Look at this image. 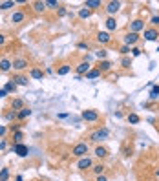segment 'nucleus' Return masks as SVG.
Masks as SVG:
<instances>
[{
    "label": "nucleus",
    "instance_id": "nucleus-28",
    "mask_svg": "<svg viewBox=\"0 0 159 181\" xmlns=\"http://www.w3.org/2000/svg\"><path fill=\"white\" fill-rule=\"evenodd\" d=\"M128 121H130L132 124H137L141 119H139V115H137V114H130V115H128Z\"/></svg>",
    "mask_w": 159,
    "mask_h": 181
},
{
    "label": "nucleus",
    "instance_id": "nucleus-12",
    "mask_svg": "<svg viewBox=\"0 0 159 181\" xmlns=\"http://www.w3.org/2000/svg\"><path fill=\"white\" fill-rule=\"evenodd\" d=\"M13 68L15 70H24V68H28V60L26 59H17V60H13Z\"/></svg>",
    "mask_w": 159,
    "mask_h": 181
},
{
    "label": "nucleus",
    "instance_id": "nucleus-20",
    "mask_svg": "<svg viewBox=\"0 0 159 181\" xmlns=\"http://www.w3.org/2000/svg\"><path fill=\"white\" fill-rule=\"evenodd\" d=\"M106 28H108V31H113V29H115V28H117L115 18H112V17H110V18L106 20Z\"/></svg>",
    "mask_w": 159,
    "mask_h": 181
},
{
    "label": "nucleus",
    "instance_id": "nucleus-17",
    "mask_svg": "<svg viewBox=\"0 0 159 181\" xmlns=\"http://www.w3.org/2000/svg\"><path fill=\"white\" fill-rule=\"evenodd\" d=\"M29 115H31V110H29V108H22V110L18 112V119H20V121H24V119L29 117Z\"/></svg>",
    "mask_w": 159,
    "mask_h": 181
},
{
    "label": "nucleus",
    "instance_id": "nucleus-10",
    "mask_svg": "<svg viewBox=\"0 0 159 181\" xmlns=\"http://www.w3.org/2000/svg\"><path fill=\"white\" fill-rule=\"evenodd\" d=\"M119 8H121V2H108L106 11H108V15H113V13L119 11Z\"/></svg>",
    "mask_w": 159,
    "mask_h": 181
},
{
    "label": "nucleus",
    "instance_id": "nucleus-1",
    "mask_svg": "<svg viewBox=\"0 0 159 181\" xmlns=\"http://www.w3.org/2000/svg\"><path fill=\"white\" fill-rule=\"evenodd\" d=\"M72 154H73L75 157H84V155L88 154V145H86V143H77V145L73 146Z\"/></svg>",
    "mask_w": 159,
    "mask_h": 181
},
{
    "label": "nucleus",
    "instance_id": "nucleus-6",
    "mask_svg": "<svg viewBox=\"0 0 159 181\" xmlns=\"http://www.w3.org/2000/svg\"><path fill=\"white\" fill-rule=\"evenodd\" d=\"M24 18H26L24 11H15L11 15V22H13V24H20V22H24Z\"/></svg>",
    "mask_w": 159,
    "mask_h": 181
},
{
    "label": "nucleus",
    "instance_id": "nucleus-47",
    "mask_svg": "<svg viewBox=\"0 0 159 181\" xmlns=\"http://www.w3.org/2000/svg\"><path fill=\"white\" fill-rule=\"evenodd\" d=\"M15 181H24V179H22V176H17V179Z\"/></svg>",
    "mask_w": 159,
    "mask_h": 181
},
{
    "label": "nucleus",
    "instance_id": "nucleus-16",
    "mask_svg": "<svg viewBox=\"0 0 159 181\" xmlns=\"http://www.w3.org/2000/svg\"><path fill=\"white\" fill-rule=\"evenodd\" d=\"M11 108L13 110H22V108H24V101H22V99H13L11 101Z\"/></svg>",
    "mask_w": 159,
    "mask_h": 181
},
{
    "label": "nucleus",
    "instance_id": "nucleus-2",
    "mask_svg": "<svg viewBox=\"0 0 159 181\" xmlns=\"http://www.w3.org/2000/svg\"><path fill=\"white\" fill-rule=\"evenodd\" d=\"M106 137H108V130H106V128L95 130V132L92 133V141H95V143H99V141H104Z\"/></svg>",
    "mask_w": 159,
    "mask_h": 181
},
{
    "label": "nucleus",
    "instance_id": "nucleus-37",
    "mask_svg": "<svg viewBox=\"0 0 159 181\" xmlns=\"http://www.w3.org/2000/svg\"><path fill=\"white\" fill-rule=\"evenodd\" d=\"M46 6H48V8H59V4L55 2V0H48V2H46Z\"/></svg>",
    "mask_w": 159,
    "mask_h": 181
},
{
    "label": "nucleus",
    "instance_id": "nucleus-19",
    "mask_svg": "<svg viewBox=\"0 0 159 181\" xmlns=\"http://www.w3.org/2000/svg\"><path fill=\"white\" fill-rule=\"evenodd\" d=\"M95 155L102 159V157H106V155H108V150H106L104 146H97V148H95Z\"/></svg>",
    "mask_w": 159,
    "mask_h": 181
},
{
    "label": "nucleus",
    "instance_id": "nucleus-14",
    "mask_svg": "<svg viewBox=\"0 0 159 181\" xmlns=\"http://www.w3.org/2000/svg\"><path fill=\"white\" fill-rule=\"evenodd\" d=\"M157 37H159V31L157 29H146L145 31V38L146 40H155Z\"/></svg>",
    "mask_w": 159,
    "mask_h": 181
},
{
    "label": "nucleus",
    "instance_id": "nucleus-46",
    "mask_svg": "<svg viewBox=\"0 0 159 181\" xmlns=\"http://www.w3.org/2000/svg\"><path fill=\"white\" fill-rule=\"evenodd\" d=\"M97 181H108V179H106L104 176H97Z\"/></svg>",
    "mask_w": 159,
    "mask_h": 181
},
{
    "label": "nucleus",
    "instance_id": "nucleus-45",
    "mask_svg": "<svg viewBox=\"0 0 159 181\" xmlns=\"http://www.w3.org/2000/svg\"><path fill=\"white\" fill-rule=\"evenodd\" d=\"M4 42H6V37H4L2 33H0V46H2V44H4Z\"/></svg>",
    "mask_w": 159,
    "mask_h": 181
},
{
    "label": "nucleus",
    "instance_id": "nucleus-36",
    "mask_svg": "<svg viewBox=\"0 0 159 181\" xmlns=\"http://www.w3.org/2000/svg\"><path fill=\"white\" fill-rule=\"evenodd\" d=\"M130 51H132V50H130V46H126V44H124V46L121 48V53H123V55H128Z\"/></svg>",
    "mask_w": 159,
    "mask_h": 181
},
{
    "label": "nucleus",
    "instance_id": "nucleus-43",
    "mask_svg": "<svg viewBox=\"0 0 159 181\" xmlns=\"http://www.w3.org/2000/svg\"><path fill=\"white\" fill-rule=\"evenodd\" d=\"M6 130H8V128H6V126H0V137H2V135H4V133H6Z\"/></svg>",
    "mask_w": 159,
    "mask_h": 181
},
{
    "label": "nucleus",
    "instance_id": "nucleus-40",
    "mask_svg": "<svg viewBox=\"0 0 159 181\" xmlns=\"http://www.w3.org/2000/svg\"><path fill=\"white\" fill-rule=\"evenodd\" d=\"M123 66H124V68H130V60H128V59H123Z\"/></svg>",
    "mask_w": 159,
    "mask_h": 181
},
{
    "label": "nucleus",
    "instance_id": "nucleus-24",
    "mask_svg": "<svg viewBox=\"0 0 159 181\" xmlns=\"http://www.w3.org/2000/svg\"><path fill=\"white\" fill-rule=\"evenodd\" d=\"M33 9H35L37 13H42L44 9H46V2H35V4H33Z\"/></svg>",
    "mask_w": 159,
    "mask_h": 181
},
{
    "label": "nucleus",
    "instance_id": "nucleus-49",
    "mask_svg": "<svg viewBox=\"0 0 159 181\" xmlns=\"http://www.w3.org/2000/svg\"><path fill=\"white\" fill-rule=\"evenodd\" d=\"M155 174H157V176H159V170H157V172H155Z\"/></svg>",
    "mask_w": 159,
    "mask_h": 181
},
{
    "label": "nucleus",
    "instance_id": "nucleus-38",
    "mask_svg": "<svg viewBox=\"0 0 159 181\" xmlns=\"http://www.w3.org/2000/svg\"><path fill=\"white\" fill-rule=\"evenodd\" d=\"M132 55H133V57H139V55H141V50H139V48H133V50H132Z\"/></svg>",
    "mask_w": 159,
    "mask_h": 181
},
{
    "label": "nucleus",
    "instance_id": "nucleus-32",
    "mask_svg": "<svg viewBox=\"0 0 159 181\" xmlns=\"http://www.w3.org/2000/svg\"><path fill=\"white\" fill-rule=\"evenodd\" d=\"M13 139H15V145H20V141H22V132H15Z\"/></svg>",
    "mask_w": 159,
    "mask_h": 181
},
{
    "label": "nucleus",
    "instance_id": "nucleus-4",
    "mask_svg": "<svg viewBox=\"0 0 159 181\" xmlns=\"http://www.w3.org/2000/svg\"><path fill=\"white\" fill-rule=\"evenodd\" d=\"M82 119H86V121H97L99 119V114L95 110H84L82 112Z\"/></svg>",
    "mask_w": 159,
    "mask_h": 181
},
{
    "label": "nucleus",
    "instance_id": "nucleus-35",
    "mask_svg": "<svg viewBox=\"0 0 159 181\" xmlns=\"http://www.w3.org/2000/svg\"><path fill=\"white\" fill-rule=\"evenodd\" d=\"M8 176H9V170L2 168V172H0V179H8Z\"/></svg>",
    "mask_w": 159,
    "mask_h": 181
},
{
    "label": "nucleus",
    "instance_id": "nucleus-15",
    "mask_svg": "<svg viewBox=\"0 0 159 181\" xmlns=\"http://www.w3.org/2000/svg\"><path fill=\"white\" fill-rule=\"evenodd\" d=\"M13 82L18 84V86H26V84H28V77H24V75H17V77L13 79Z\"/></svg>",
    "mask_w": 159,
    "mask_h": 181
},
{
    "label": "nucleus",
    "instance_id": "nucleus-22",
    "mask_svg": "<svg viewBox=\"0 0 159 181\" xmlns=\"http://www.w3.org/2000/svg\"><path fill=\"white\" fill-rule=\"evenodd\" d=\"M110 68H112V62L110 60H101V64H99V70L101 72H108Z\"/></svg>",
    "mask_w": 159,
    "mask_h": 181
},
{
    "label": "nucleus",
    "instance_id": "nucleus-27",
    "mask_svg": "<svg viewBox=\"0 0 159 181\" xmlns=\"http://www.w3.org/2000/svg\"><path fill=\"white\" fill-rule=\"evenodd\" d=\"M31 77L33 79H42L44 73H42V70H38V68H33V70H31Z\"/></svg>",
    "mask_w": 159,
    "mask_h": 181
},
{
    "label": "nucleus",
    "instance_id": "nucleus-33",
    "mask_svg": "<svg viewBox=\"0 0 159 181\" xmlns=\"http://www.w3.org/2000/svg\"><path fill=\"white\" fill-rule=\"evenodd\" d=\"M95 57H97L99 60H104V57H106V51H104V50H99V51H95Z\"/></svg>",
    "mask_w": 159,
    "mask_h": 181
},
{
    "label": "nucleus",
    "instance_id": "nucleus-39",
    "mask_svg": "<svg viewBox=\"0 0 159 181\" xmlns=\"http://www.w3.org/2000/svg\"><path fill=\"white\" fill-rule=\"evenodd\" d=\"M150 22H152L154 26H159V17H152V20H150Z\"/></svg>",
    "mask_w": 159,
    "mask_h": 181
},
{
    "label": "nucleus",
    "instance_id": "nucleus-25",
    "mask_svg": "<svg viewBox=\"0 0 159 181\" xmlns=\"http://www.w3.org/2000/svg\"><path fill=\"white\" fill-rule=\"evenodd\" d=\"M99 75H101V70L97 68V70H90V72H88V75H86V79H97Z\"/></svg>",
    "mask_w": 159,
    "mask_h": 181
},
{
    "label": "nucleus",
    "instance_id": "nucleus-3",
    "mask_svg": "<svg viewBox=\"0 0 159 181\" xmlns=\"http://www.w3.org/2000/svg\"><path fill=\"white\" fill-rule=\"evenodd\" d=\"M11 150H13L17 155H20V157H26V155H28V152H29V150H28V146H26V145H22V143H20V145H15Z\"/></svg>",
    "mask_w": 159,
    "mask_h": 181
},
{
    "label": "nucleus",
    "instance_id": "nucleus-13",
    "mask_svg": "<svg viewBox=\"0 0 159 181\" xmlns=\"http://www.w3.org/2000/svg\"><path fill=\"white\" fill-rule=\"evenodd\" d=\"M13 68V62L11 60H8V59H2L0 60V72H9Z\"/></svg>",
    "mask_w": 159,
    "mask_h": 181
},
{
    "label": "nucleus",
    "instance_id": "nucleus-7",
    "mask_svg": "<svg viewBox=\"0 0 159 181\" xmlns=\"http://www.w3.org/2000/svg\"><path fill=\"white\" fill-rule=\"evenodd\" d=\"M90 167H92V159L90 157H81L77 163V168H81V170H88Z\"/></svg>",
    "mask_w": 159,
    "mask_h": 181
},
{
    "label": "nucleus",
    "instance_id": "nucleus-9",
    "mask_svg": "<svg viewBox=\"0 0 159 181\" xmlns=\"http://www.w3.org/2000/svg\"><path fill=\"white\" fill-rule=\"evenodd\" d=\"M137 40H139V35L137 33H132V31L124 37V44H126V46H132V44H135Z\"/></svg>",
    "mask_w": 159,
    "mask_h": 181
},
{
    "label": "nucleus",
    "instance_id": "nucleus-29",
    "mask_svg": "<svg viewBox=\"0 0 159 181\" xmlns=\"http://www.w3.org/2000/svg\"><path fill=\"white\" fill-rule=\"evenodd\" d=\"M6 119H8V121H15V119H18V114H17L15 110H13V112H8V114H6Z\"/></svg>",
    "mask_w": 159,
    "mask_h": 181
},
{
    "label": "nucleus",
    "instance_id": "nucleus-31",
    "mask_svg": "<svg viewBox=\"0 0 159 181\" xmlns=\"http://www.w3.org/2000/svg\"><path fill=\"white\" fill-rule=\"evenodd\" d=\"M93 172H95L97 176H102V172H104V167H102V165H95V167H93Z\"/></svg>",
    "mask_w": 159,
    "mask_h": 181
},
{
    "label": "nucleus",
    "instance_id": "nucleus-18",
    "mask_svg": "<svg viewBox=\"0 0 159 181\" xmlns=\"http://www.w3.org/2000/svg\"><path fill=\"white\" fill-rule=\"evenodd\" d=\"M86 8H88V9L101 8V0H86Z\"/></svg>",
    "mask_w": 159,
    "mask_h": 181
},
{
    "label": "nucleus",
    "instance_id": "nucleus-8",
    "mask_svg": "<svg viewBox=\"0 0 159 181\" xmlns=\"http://www.w3.org/2000/svg\"><path fill=\"white\" fill-rule=\"evenodd\" d=\"M130 29H132V33H137V31H141V29H145V22L143 20H133L132 24H130Z\"/></svg>",
    "mask_w": 159,
    "mask_h": 181
},
{
    "label": "nucleus",
    "instance_id": "nucleus-11",
    "mask_svg": "<svg viewBox=\"0 0 159 181\" xmlns=\"http://www.w3.org/2000/svg\"><path fill=\"white\" fill-rule=\"evenodd\" d=\"M97 40H99L101 44H108V42L112 40V37H110L108 31H99V33H97Z\"/></svg>",
    "mask_w": 159,
    "mask_h": 181
},
{
    "label": "nucleus",
    "instance_id": "nucleus-26",
    "mask_svg": "<svg viewBox=\"0 0 159 181\" xmlns=\"http://www.w3.org/2000/svg\"><path fill=\"white\" fill-rule=\"evenodd\" d=\"M11 8H15V2H13V0H8V2H2V4H0V9H2V11L11 9Z\"/></svg>",
    "mask_w": 159,
    "mask_h": 181
},
{
    "label": "nucleus",
    "instance_id": "nucleus-21",
    "mask_svg": "<svg viewBox=\"0 0 159 181\" xmlns=\"http://www.w3.org/2000/svg\"><path fill=\"white\" fill-rule=\"evenodd\" d=\"M70 70H72L70 64H62L59 70H57V73H59V75H68V73H70Z\"/></svg>",
    "mask_w": 159,
    "mask_h": 181
},
{
    "label": "nucleus",
    "instance_id": "nucleus-41",
    "mask_svg": "<svg viewBox=\"0 0 159 181\" xmlns=\"http://www.w3.org/2000/svg\"><path fill=\"white\" fill-rule=\"evenodd\" d=\"M79 50H88V44H84V42H81V44H79Z\"/></svg>",
    "mask_w": 159,
    "mask_h": 181
},
{
    "label": "nucleus",
    "instance_id": "nucleus-42",
    "mask_svg": "<svg viewBox=\"0 0 159 181\" xmlns=\"http://www.w3.org/2000/svg\"><path fill=\"white\" fill-rule=\"evenodd\" d=\"M8 95V92H6V90H2V88H0V99H2V97H6Z\"/></svg>",
    "mask_w": 159,
    "mask_h": 181
},
{
    "label": "nucleus",
    "instance_id": "nucleus-48",
    "mask_svg": "<svg viewBox=\"0 0 159 181\" xmlns=\"http://www.w3.org/2000/svg\"><path fill=\"white\" fill-rule=\"evenodd\" d=\"M0 181H8V179H0Z\"/></svg>",
    "mask_w": 159,
    "mask_h": 181
},
{
    "label": "nucleus",
    "instance_id": "nucleus-34",
    "mask_svg": "<svg viewBox=\"0 0 159 181\" xmlns=\"http://www.w3.org/2000/svg\"><path fill=\"white\" fill-rule=\"evenodd\" d=\"M79 17H81V18H88V17H90V9H81V11H79Z\"/></svg>",
    "mask_w": 159,
    "mask_h": 181
},
{
    "label": "nucleus",
    "instance_id": "nucleus-44",
    "mask_svg": "<svg viewBox=\"0 0 159 181\" xmlns=\"http://www.w3.org/2000/svg\"><path fill=\"white\" fill-rule=\"evenodd\" d=\"M59 15L64 17V15H66V9H64V8H59Z\"/></svg>",
    "mask_w": 159,
    "mask_h": 181
},
{
    "label": "nucleus",
    "instance_id": "nucleus-23",
    "mask_svg": "<svg viewBox=\"0 0 159 181\" xmlns=\"http://www.w3.org/2000/svg\"><path fill=\"white\" fill-rule=\"evenodd\" d=\"M150 99L152 101L159 99V86H152V90H150Z\"/></svg>",
    "mask_w": 159,
    "mask_h": 181
},
{
    "label": "nucleus",
    "instance_id": "nucleus-5",
    "mask_svg": "<svg viewBox=\"0 0 159 181\" xmlns=\"http://www.w3.org/2000/svg\"><path fill=\"white\" fill-rule=\"evenodd\" d=\"M88 72H90V62L88 60H82L79 66H77V75L81 77V75H88Z\"/></svg>",
    "mask_w": 159,
    "mask_h": 181
},
{
    "label": "nucleus",
    "instance_id": "nucleus-30",
    "mask_svg": "<svg viewBox=\"0 0 159 181\" xmlns=\"http://www.w3.org/2000/svg\"><path fill=\"white\" fill-rule=\"evenodd\" d=\"M4 90H6V92H8V94H9V92H15V90H17V84H15V82H8Z\"/></svg>",
    "mask_w": 159,
    "mask_h": 181
}]
</instances>
